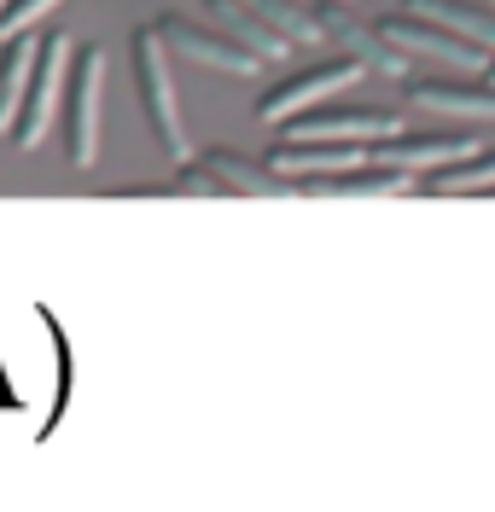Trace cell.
Here are the masks:
<instances>
[{
    "instance_id": "6da1fadb",
    "label": "cell",
    "mask_w": 495,
    "mask_h": 512,
    "mask_svg": "<svg viewBox=\"0 0 495 512\" xmlns=\"http://www.w3.org/2000/svg\"><path fill=\"white\" fill-rule=\"evenodd\" d=\"M129 70H134V94H140L146 134L164 146L169 163L193 158L187 152V123H181V99H175V82H169V64H164V30L158 24H140L129 35Z\"/></svg>"
},
{
    "instance_id": "7a4b0ae2",
    "label": "cell",
    "mask_w": 495,
    "mask_h": 512,
    "mask_svg": "<svg viewBox=\"0 0 495 512\" xmlns=\"http://www.w3.org/2000/svg\"><path fill=\"white\" fill-rule=\"evenodd\" d=\"M169 192H181V198H297V181L274 175L268 158L210 146L198 158H181V175L169 181Z\"/></svg>"
},
{
    "instance_id": "3957f363",
    "label": "cell",
    "mask_w": 495,
    "mask_h": 512,
    "mask_svg": "<svg viewBox=\"0 0 495 512\" xmlns=\"http://www.w3.org/2000/svg\"><path fill=\"white\" fill-rule=\"evenodd\" d=\"M99 99H105V47H99V41H82V47L70 53L65 99H59L70 169H94V158H99Z\"/></svg>"
},
{
    "instance_id": "277c9868",
    "label": "cell",
    "mask_w": 495,
    "mask_h": 512,
    "mask_svg": "<svg viewBox=\"0 0 495 512\" xmlns=\"http://www.w3.org/2000/svg\"><path fill=\"white\" fill-rule=\"evenodd\" d=\"M379 35H385L408 64L426 59V64H437V70H490V59H495V47H484V41H472V35H461V30H443L437 18L408 12V6H396L391 18H379Z\"/></svg>"
},
{
    "instance_id": "5b68a950",
    "label": "cell",
    "mask_w": 495,
    "mask_h": 512,
    "mask_svg": "<svg viewBox=\"0 0 495 512\" xmlns=\"http://www.w3.org/2000/svg\"><path fill=\"white\" fill-rule=\"evenodd\" d=\"M70 35L47 30L35 35V64H30V88L18 105V123H12V146H41L47 128L59 123V99H65V76H70Z\"/></svg>"
},
{
    "instance_id": "8992f818",
    "label": "cell",
    "mask_w": 495,
    "mask_h": 512,
    "mask_svg": "<svg viewBox=\"0 0 495 512\" xmlns=\"http://www.w3.org/2000/svg\"><path fill=\"white\" fill-rule=\"evenodd\" d=\"M402 99L414 111H437V117H455V123H495V76H484V70L402 76Z\"/></svg>"
},
{
    "instance_id": "52a82bcc",
    "label": "cell",
    "mask_w": 495,
    "mask_h": 512,
    "mask_svg": "<svg viewBox=\"0 0 495 512\" xmlns=\"http://www.w3.org/2000/svg\"><path fill=\"white\" fill-rule=\"evenodd\" d=\"M402 117L385 111V105H309V111H297L280 123V140H356V146H379V140H391Z\"/></svg>"
},
{
    "instance_id": "ba28073f",
    "label": "cell",
    "mask_w": 495,
    "mask_h": 512,
    "mask_svg": "<svg viewBox=\"0 0 495 512\" xmlns=\"http://www.w3.org/2000/svg\"><path fill=\"white\" fill-rule=\"evenodd\" d=\"M158 30H164V47L175 53H187L193 64H210V70H222V76H263V59L228 35L222 24H204V18H187V12H164V18H152Z\"/></svg>"
},
{
    "instance_id": "9c48e42d",
    "label": "cell",
    "mask_w": 495,
    "mask_h": 512,
    "mask_svg": "<svg viewBox=\"0 0 495 512\" xmlns=\"http://www.w3.org/2000/svg\"><path fill=\"white\" fill-rule=\"evenodd\" d=\"M362 76L367 70L350 59V53L321 59V64H309V70H292V76H280V82L257 99V117H263V123H286V117H297V111H309V105H321V99L344 94V88L362 82Z\"/></svg>"
},
{
    "instance_id": "30bf717a",
    "label": "cell",
    "mask_w": 495,
    "mask_h": 512,
    "mask_svg": "<svg viewBox=\"0 0 495 512\" xmlns=\"http://www.w3.org/2000/svg\"><path fill=\"white\" fill-rule=\"evenodd\" d=\"M315 12H321V30H327V41L338 47V53H350L367 76H385V82H402V76H408V59H402L391 41L379 35V24H362L344 0H327V6H315Z\"/></svg>"
},
{
    "instance_id": "8fae6325",
    "label": "cell",
    "mask_w": 495,
    "mask_h": 512,
    "mask_svg": "<svg viewBox=\"0 0 495 512\" xmlns=\"http://www.w3.org/2000/svg\"><path fill=\"white\" fill-rule=\"evenodd\" d=\"M478 152V140L466 134V128H426V134H402L396 128L391 140H379L373 146V158L379 163H396V169H414V175H426V169H443V163H461Z\"/></svg>"
},
{
    "instance_id": "7c38bea8",
    "label": "cell",
    "mask_w": 495,
    "mask_h": 512,
    "mask_svg": "<svg viewBox=\"0 0 495 512\" xmlns=\"http://www.w3.org/2000/svg\"><path fill=\"white\" fill-rule=\"evenodd\" d=\"M402 192H414V169H396V163H379V158L338 169V175L297 181V198H402Z\"/></svg>"
},
{
    "instance_id": "4fadbf2b",
    "label": "cell",
    "mask_w": 495,
    "mask_h": 512,
    "mask_svg": "<svg viewBox=\"0 0 495 512\" xmlns=\"http://www.w3.org/2000/svg\"><path fill=\"white\" fill-rule=\"evenodd\" d=\"M367 158H373V146H356V140H274L268 146V169L286 181L338 175V169H356Z\"/></svg>"
},
{
    "instance_id": "5bb4252c",
    "label": "cell",
    "mask_w": 495,
    "mask_h": 512,
    "mask_svg": "<svg viewBox=\"0 0 495 512\" xmlns=\"http://www.w3.org/2000/svg\"><path fill=\"white\" fill-rule=\"evenodd\" d=\"M204 6H210V18H216L222 30L239 35V41H245V47H251V53H257L263 64H280V59H292V53H297L292 41L268 30L263 18H257V12L245 6V0H204Z\"/></svg>"
},
{
    "instance_id": "9a60e30c",
    "label": "cell",
    "mask_w": 495,
    "mask_h": 512,
    "mask_svg": "<svg viewBox=\"0 0 495 512\" xmlns=\"http://www.w3.org/2000/svg\"><path fill=\"white\" fill-rule=\"evenodd\" d=\"M30 64H35L30 30L6 35V47H0V134H12V123H18V105H24V88H30Z\"/></svg>"
},
{
    "instance_id": "2e32d148",
    "label": "cell",
    "mask_w": 495,
    "mask_h": 512,
    "mask_svg": "<svg viewBox=\"0 0 495 512\" xmlns=\"http://www.w3.org/2000/svg\"><path fill=\"white\" fill-rule=\"evenodd\" d=\"M426 192H437V198H472V192H490L495 187V146L484 152H472V158L461 163H443V169H426V181H420Z\"/></svg>"
},
{
    "instance_id": "e0dca14e",
    "label": "cell",
    "mask_w": 495,
    "mask_h": 512,
    "mask_svg": "<svg viewBox=\"0 0 495 512\" xmlns=\"http://www.w3.org/2000/svg\"><path fill=\"white\" fill-rule=\"evenodd\" d=\"M402 6L437 18L443 30H461V35H472V41L495 47V12H490V6H478V0H402Z\"/></svg>"
},
{
    "instance_id": "ac0fdd59",
    "label": "cell",
    "mask_w": 495,
    "mask_h": 512,
    "mask_svg": "<svg viewBox=\"0 0 495 512\" xmlns=\"http://www.w3.org/2000/svg\"><path fill=\"white\" fill-rule=\"evenodd\" d=\"M257 18H263L274 35H286L292 47H315V41H327V30H321V12H309L303 0H245Z\"/></svg>"
},
{
    "instance_id": "d6986e66",
    "label": "cell",
    "mask_w": 495,
    "mask_h": 512,
    "mask_svg": "<svg viewBox=\"0 0 495 512\" xmlns=\"http://www.w3.org/2000/svg\"><path fill=\"white\" fill-rule=\"evenodd\" d=\"M59 0H6V12H0V35H24L35 30L47 12H53Z\"/></svg>"
},
{
    "instance_id": "ffe728a7",
    "label": "cell",
    "mask_w": 495,
    "mask_h": 512,
    "mask_svg": "<svg viewBox=\"0 0 495 512\" xmlns=\"http://www.w3.org/2000/svg\"><path fill=\"white\" fill-rule=\"evenodd\" d=\"M490 76H495V59H490Z\"/></svg>"
},
{
    "instance_id": "44dd1931",
    "label": "cell",
    "mask_w": 495,
    "mask_h": 512,
    "mask_svg": "<svg viewBox=\"0 0 495 512\" xmlns=\"http://www.w3.org/2000/svg\"><path fill=\"white\" fill-rule=\"evenodd\" d=\"M0 12H6V0H0Z\"/></svg>"
},
{
    "instance_id": "7402d4cb",
    "label": "cell",
    "mask_w": 495,
    "mask_h": 512,
    "mask_svg": "<svg viewBox=\"0 0 495 512\" xmlns=\"http://www.w3.org/2000/svg\"><path fill=\"white\" fill-rule=\"evenodd\" d=\"M490 6H495V0H490Z\"/></svg>"
}]
</instances>
